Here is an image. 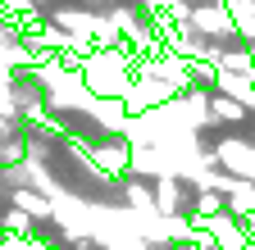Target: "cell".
I'll return each mask as SVG.
<instances>
[{
    "label": "cell",
    "instance_id": "1",
    "mask_svg": "<svg viewBox=\"0 0 255 250\" xmlns=\"http://www.w3.org/2000/svg\"><path fill=\"white\" fill-rule=\"evenodd\" d=\"M78 78H82V86L91 91L96 100H123L128 86H132V78H137V55L128 46L91 50V55H82Z\"/></svg>",
    "mask_w": 255,
    "mask_h": 250
},
{
    "label": "cell",
    "instance_id": "2",
    "mask_svg": "<svg viewBox=\"0 0 255 250\" xmlns=\"http://www.w3.org/2000/svg\"><path fill=\"white\" fill-rule=\"evenodd\" d=\"M187 32L191 37H201V41H214V46H228L237 37V27H233V14L219 5V0H210V5H191L187 14Z\"/></svg>",
    "mask_w": 255,
    "mask_h": 250
},
{
    "label": "cell",
    "instance_id": "3",
    "mask_svg": "<svg viewBox=\"0 0 255 250\" xmlns=\"http://www.w3.org/2000/svg\"><path fill=\"white\" fill-rule=\"evenodd\" d=\"M87 160H91V168L101 177L119 182V177H128V168H132V146H128L123 137H101V141L87 146Z\"/></svg>",
    "mask_w": 255,
    "mask_h": 250
},
{
    "label": "cell",
    "instance_id": "4",
    "mask_svg": "<svg viewBox=\"0 0 255 250\" xmlns=\"http://www.w3.org/2000/svg\"><path fill=\"white\" fill-rule=\"evenodd\" d=\"M150 191H155V214H187V205H191L187 182L173 177V173L155 177V182H150Z\"/></svg>",
    "mask_w": 255,
    "mask_h": 250
},
{
    "label": "cell",
    "instance_id": "5",
    "mask_svg": "<svg viewBox=\"0 0 255 250\" xmlns=\"http://www.w3.org/2000/svg\"><path fill=\"white\" fill-rule=\"evenodd\" d=\"M223 205H228V214L237 218V223H242V218H251L255 214V182H233L228 186V196H223Z\"/></svg>",
    "mask_w": 255,
    "mask_h": 250
},
{
    "label": "cell",
    "instance_id": "6",
    "mask_svg": "<svg viewBox=\"0 0 255 250\" xmlns=\"http://www.w3.org/2000/svg\"><path fill=\"white\" fill-rule=\"evenodd\" d=\"M210 123H246V109L237 105V100H228V96H219V91H210Z\"/></svg>",
    "mask_w": 255,
    "mask_h": 250
},
{
    "label": "cell",
    "instance_id": "7",
    "mask_svg": "<svg viewBox=\"0 0 255 250\" xmlns=\"http://www.w3.org/2000/svg\"><path fill=\"white\" fill-rule=\"evenodd\" d=\"M23 5H27V9H41V14H46V9H55V5H59V0H23Z\"/></svg>",
    "mask_w": 255,
    "mask_h": 250
},
{
    "label": "cell",
    "instance_id": "8",
    "mask_svg": "<svg viewBox=\"0 0 255 250\" xmlns=\"http://www.w3.org/2000/svg\"><path fill=\"white\" fill-rule=\"evenodd\" d=\"M246 50H251V78H255V46H246Z\"/></svg>",
    "mask_w": 255,
    "mask_h": 250
}]
</instances>
